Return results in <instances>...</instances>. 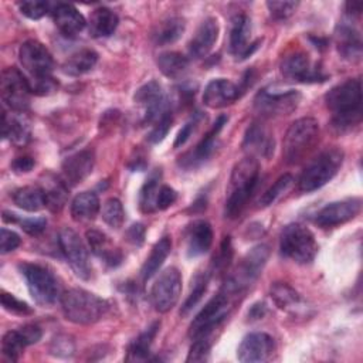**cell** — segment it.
Masks as SVG:
<instances>
[{
  "mask_svg": "<svg viewBox=\"0 0 363 363\" xmlns=\"http://www.w3.org/2000/svg\"><path fill=\"white\" fill-rule=\"evenodd\" d=\"M325 102L332 112V126L337 132L350 130L362 119V84L360 79H346L333 86Z\"/></svg>",
  "mask_w": 363,
  "mask_h": 363,
  "instance_id": "6da1fadb",
  "label": "cell"
},
{
  "mask_svg": "<svg viewBox=\"0 0 363 363\" xmlns=\"http://www.w3.org/2000/svg\"><path fill=\"white\" fill-rule=\"evenodd\" d=\"M258 174L259 164L254 156L244 157L234 166L227 189L228 196L224 208L225 217L237 218L242 213L257 187Z\"/></svg>",
  "mask_w": 363,
  "mask_h": 363,
  "instance_id": "7a4b0ae2",
  "label": "cell"
},
{
  "mask_svg": "<svg viewBox=\"0 0 363 363\" xmlns=\"http://www.w3.org/2000/svg\"><path fill=\"white\" fill-rule=\"evenodd\" d=\"M319 142V122L312 116L296 119L284 136L282 153L288 164L303 162Z\"/></svg>",
  "mask_w": 363,
  "mask_h": 363,
  "instance_id": "3957f363",
  "label": "cell"
},
{
  "mask_svg": "<svg viewBox=\"0 0 363 363\" xmlns=\"http://www.w3.org/2000/svg\"><path fill=\"white\" fill-rule=\"evenodd\" d=\"M60 301L65 319L77 325H92L98 322L109 308L105 299L81 288L65 291Z\"/></svg>",
  "mask_w": 363,
  "mask_h": 363,
  "instance_id": "277c9868",
  "label": "cell"
},
{
  "mask_svg": "<svg viewBox=\"0 0 363 363\" xmlns=\"http://www.w3.org/2000/svg\"><path fill=\"white\" fill-rule=\"evenodd\" d=\"M343 150L330 147L320 152L302 172L299 177V190L303 193L315 191L330 182L343 163Z\"/></svg>",
  "mask_w": 363,
  "mask_h": 363,
  "instance_id": "5b68a950",
  "label": "cell"
},
{
  "mask_svg": "<svg viewBox=\"0 0 363 363\" xmlns=\"http://www.w3.org/2000/svg\"><path fill=\"white\" fill-rule=\"evenodd\" d=\"M235 296L234 292L223 286V289L213 296L193 319L189 329L191 339L210 336V333L228 316Z\"/></svg>",
  "mask_w": 363,
  "mask_h": 363,
  "instance_id": "8992f818",
  "label": "cell"
},
{
  "mask_svg": "<svg viewBox=\"0 0 363 363\" xmlns=\"http://www.w3.org/2000/svg\"><path fill=\"white\" fill-rule=\"evenodd\" d=\"M279 250L285 258L298 264H309L318 252V244L312 231L298 223L284 227L279 237Z\"/></svg>",
  "mask_w": 363,
  "mask_h": 363,
  "instance_id": "52a82bcc",
  "label": "cell"
},
{
  "mask_svg": "<svg viewBox=\"0 0 363 363\" xmlns=\"http://www.w3.org/2000/svg\"><path fill=\"white\" fill-rule=\"evenodd\" d=\"M21 275L26 279L31 298L41 306H51L60 296V285L51 271L38 265L23 262L18 265Z\"/></svg>",
  "mask_w": 363,
  "mask_h": 363,
  "instance_id": "ba28073f",
  "label": "cell"
},
{
  "mask_svg": "<svg viewBox=\"0 0 363 363\" xmlns=\"http://www.w3.org/2000/svg\"><path fill=\"white\" fill-rule=\"evenodd\" d=\"M269 255V248L265 244H259L250 250L241 259L237 271L227 278L224 288L230 289L235 295L250 286L261 274Z\"/></svg>",
  "mask_w": 363,
  "mask_h": 363,
  "instance_id": "9c48e42d",
  "label": "cell"
},
{
  "mask_svg": "<svg viewBox=\"0 0 363 363\" xmlns=\"http://www.w3.org/2000/svg\"><path fill=\"white\" fill-rule=\"evenodd\" d=\"M0 91L3 102L17 113H23L30 106V84L28 79L14 67L6 68L1 72Z\"/></svg>",
  "mask_w": 363,
  "mask_h": 363,
  "instance_id": "30bf717a",
  "label": "cell"
},
{
  "mask_svg": "<svg viewBox=\"0 0 363 363\" xmlns=\"http://www.w3.org/2000/svg\"><path fill=\"white\" fill-rule=\"evenodd\" d=\"M301 94L295 89L264 88L255 98V109L264 116L288 115L296 109Z\"/></svg>",
  "mask_w": 363,
  "mask_h": 363,
  "instance_id": "8fae6325",
  "label": "cell"
},
{
  "mask_svg": "<svg viewBox=\"0 0 363 363\" xmlns=\"http://www.w3.org/2000/svg\"><path fill=\"white\" fill-rule=\"evenodd\" d=\"M182 292V275L177 268H166L155 281L150 299L155 309L160 313L169 312L179 301Z\"/></svg>",
  "mask_w": 363,
  "mask_h": 363,
  "instance_id": "7c38bea8",
  "label": "cell"
},
{
  "mask_svg": "<svg viewBox=\"0 0 363 363\" xmlns=\"http://www.w3.org/2000/svg\"><path fill=\"white\" fill-rule=\"evenodd\" d=\"M58 244L75 275L81 279H88L91 275L89 257L79 235L72 228L64 227L58 234Z\"/></svg>",
  "mask_w": 363,
  "mask_h": 363,
  "instance_id": "4fadbf2b",
  "label": "cell"
},
{
  "mask_svg": "<svg viewBox=\"0 0 363 363\" xmlns=\"http://www.w3.org/2000/svg\"><path fill=\"white\" fill-rule=\"evenodd\" d=\"M135 102L143 108V122L155 125L164 115L170 113V104L159 82L150 81L142 85L135 94Z\"/></svg>",
  "mask_w": 363,
  "mask_h": 363,
  "instance_id": "5bb4252c",
  "label": "cell"
},
{
  "mask_svg": "<svg viewBox=\"0 0 363 363\" xmlns=\"http://www.w3.org/2000/svg\"><path fill=\"white\" fill-rule=\"evenodd\" d=\"M18 58L23 68L30 74V78L50 77L54 60L50 51L37 40H27L20 45Z\"/></svg>",
  "mask_w": 363,
  "mask_h": 363,
  "instance_id": "9a60e30c",
  "label": "cell"
},
{
  "mask_svg": "<svg viewBox=\"0 0 363 363\" xmlns=\"http://www.w3.org/2000/svg\"><path fill=\"white\" fill-rule=\"evenodd\" d=\"M281 71L286 79L303 84L323 82L328 78L322 68L312 62L305 52H292L286 55L281 64Z\"/></svg>",
  "mask_w": 363,
  "mask_h": 363,
  "instance_id": "2e32d148",
  "label": "cell"
},
{
  "mask_svg": "<svg viewBox=\"0 0 363 363\" xmlns=\"http://www.w3.org/2000/svg\"><path fill=\"white\" fill-rule=\"evenodd\" d=\"M362 207L360 199H345L337 200L326 204L320 211L316 214V224L323 228L336 227L340 224L347 223L349 220L354 218Z\"/></svg>",
  "mask_w": 363,
  "mask_h": 363,
  "instance_id": "e0dca14e",
  "label": "cell"
},
{
  "mask_svg": "<svg viewBox=\"0 0 363 363\" xmlns=\"http://www.w3.org/2000/svg\"><path fill=\"white\" fill-rule=\"evenodd\" d=\"M274 347V339L268 333L252 332L242 337L237 349V359L242 363H261L271 357Z\"/></svg>",
  "mask_w": 363,
  "mask_h": 363,
  "instance_id": "ac0fdd59",
  "label": "cell"
},
{
  "mask_svg": "<svg viewBox=\"0 0 363 363\" xmlns=\"http://www.w3.org/2000/svg\"><path fill=\"white\" fill-rule=\"evenodd\" d=\"M228 121V118L225 115H221L213 125L211 130L197 143V146L187 152L184 156L180 157L179 164L184 169H196L199 166H201L203 163H206L213 153L217 149V138L220 130L223 129V126L225 125V122Z\"/></svg>",
  "mask_w": 363,
  "mask_h": 363,
  "instance_id": "d6986e66",
  "label": "cell"
},
{
  "mask_svg": "<svg viewBox=\"0 0 363 363\" xmlns=\"http://www.w3.org/2000/svg\"><path fill=\"white\" fill-rule=\"evenodd\" d=\"M251 20L245 14L233 18L230 31V51L237 58H247L257 48V43H251Z\"/></svg>",
  "mask_w": 363,
  "mask_h": 363,
  "instance_id": "ffe728a7",
  "label": "cell"
},
{
  "mask_svg": "<svg viewBox=\"0 0 363 363\" xmlns=\"http://www.w3.org/2000/svg\"><path fill=\"white\" fill-rule=\"evenodd\" d=\"M240 96V88L225 79V78H216L207 84L203 92V102L206 106L218 109L233 104Z\"/></svg>",
  "mask_w": 363,
  "mask_h": 363,
  "instance_id": "44dd1931",
  "label": "cell"
},
{
  "mask_svg": "<svg viewBox=\"0 0 363 363\" xmlns=\"http://www.w3.org/2000/svg\"><path fill=\"white\" fill-rule=\"evenodd\" d=\"M95 156L89 149L79 150L71 156H68L62 163V174L65 183L75 186L86 179L94 169Z\"/></svg>",
  "mask_w": 363,
  "mask_h": 363,
  "instance_id": "7402d4cb",
  "label": "cell"
},
{
  "mask_svg": "<svg viewBox=\"0 0 363 363\" xmlns=\"http://www.w3.org/2000/svg\"><path fill=\"white\" fill-rule=\"evenodd\" d=\"M213 244V228L206 220L193 221L186 230V250L190 258L203 255Z\"/></svg>",
  "mask_w": 363,
  "mask_h": 363,
  "instance_id": "603a6c76",
  "label": "cell"
},
{
  "mask_svg": "<svg viewBox=\"0 0 363 363\" xmlns=\"http://www.w3.org/2000/svg\"><path fill=\"white\" fill-rule=\"evenodd\" d=\"M52 17L58 30L67 37H75L86 26L85 17L72 4L60 3L54 6Z\"/></svg>",
  "mask_w": 363,
  "mask_h": 363,
  "instance_id": "cb8c5ba5",
  "label": "cell"
},
{
  "mask_svg": "<svg viewBox=\"0 0 363 363\" xmlns=\"http://www.w3.org/2000/svg\"><path fill=\"white\" fill-rule=\"evenodd\" d=\"M218 37V23L216 18L208 17L199 26L196 34L189 44V52L194 58L206 57L214 47Z\"/></svg>",
  "mask_w": 363,
  "mask_h": 363,
  "instance_id": "d4e9b609",
  "label": "cell"
},
{
  "mask_svg": "<svg viewBox=\"0 0 363 363\" xmlns=\"http://www.w3.org/2000/svg\"><path fill=\"white\" fill-rule=\"evenodd\" d=\"M85 237L91 251L104 262H106L111 267H116L121 264L122 252L116 247H113L111 240L102 231L88 230Z\"/></svg>",
  "mask_w": 363,
  "mask_h": 363,
  "instance_id": "484cf974",
  "label": "cell"
},
{
  "mask_svg": "<svg viewBox=\"0 0 363 363\" xmlns=\"http://www.w3.org/2000/svg\"><path fill=\"white\" fill-rule=\"evenodd\" d=\"M336 43L339 52L347 60H359L362 55L360 33L347 21L336 27Z\"/></svg>",
  "mask_w": 363,
  "mask_h": 363,
  "instance_id": "4316f807",
  "label": "cell"
},
{
  "mask_svg": "<svg viewBox=\"0 0 363 363\" xmlns=\"http://www.w3.org/2000/svg\"><path fill=\"white\" fill-rule=\"evenodd\" d=\"M242 146L251 155H261L265 157L274 152V140L259 123H252L248 126Z\"/></svg>",
  "mask_w": 363,
  "mask_h": 363,
  "instance_id": "83f0119b",
  "label": "cell"
},
{
  "mask_svg": "<svg viewBox=\"0 0 363 363\" xmlns=\"http://www.w3.org/2000/svg\"><path fill=\"white\" fill-rule=\"evenodd\" d=\"M3 136L16 146H26L30 142L31 130L24 116L16 113H3Z\"/></svg>",
  "mask_w": 363,
  "mask_h": 363,
  "instance_id": "f1b7e54d",
  "label": "cell"
},
{
  "mask_svg": "<svg viewBox=\"0 0 363 363\" xmlns=\"http://www.w3.org/2000/svg\"><path fill=\"white\" fill-rule=\"evenodd\" d=\"M118 23H119V18H118L116 13H113L108 7H99L92 11V14L89 17L88 27H89V33L92 37L104 38V37H109L115 33Z\"/></svg>",
  "mask_w": 363,
  "mask_h": 363,
  "instance_id": "f546056e",
  "label": "cell"
},
{
  "mask_svg": "<svg viewBox=\"0 0 363 363\" xmlns=\"http://www.w3.org/2000/svg\"><path fill=\"white\" fill-rule=\"evenodd\" d=\"M101 210V203L94 191H82L77 194L71 203V216L75 221L84 223L94 220Z\"/></svg>",
  "mask_w": 363,
  "mask_h": 363,
  "instance_id": "4dcf8cb0",
  "label": "cell"
},
{
  "mask_svg": "<svg viewBox=\"0 0 363 363\" xmlns=\"http://www.w3.org/2000/svg\"><path fill=\"white\" fill-rule=\"evenodd\" d=\"M170 251H172V240L170 237L164 235L152 247V251L142 267L140 274L143 281L150 279L159 271V268L163 265Z\"/></svg>",
  "mask_w": 363,
  "mask_h": 363,
  "instance_id": "1f68e13d",
  "label": "cell"
},
{
  "mask_svg": "<svg viewBox=\"0 0 363 363\" xmlns=\"http://www.w3.org/2000/svg\"><path fill=\"white\" fill-rule=\"evenodd\" d=\"M13 201L21 210L34 213L45 207V194L41 187L24 186L13 193Z\"/></svg>",
  "mask_w": 363,
  "mask_h": 363,
  "instance_id": "d6a6232c",
  "label": "cell"
},
{
  "mask_svg": "<svg viewBox=\"0 0 363 363\" xmlns=\"http://www.w3.org/2000/svg\"><path fill=\"white\" fill-rule=\"evenodd\" d=\"M184 31V20L180 17H167L157 23L153 30V41L157 45H167L177 41Z\"/></svg>",
  "mask_w": 363,
  "mask_h": 363,
  "instance_id": "836d02e7",
  "label": "cell"
},
{
  "mask_svg": "<svg viewBox=\"0 0 363 363\" xmlns=\"http://www.w3.org/2000/svg\"><path fill=\"white\" fill-rule=\"evenodd\" d=\"M98 61V54L91 48H82L74 52L68 60L62 64V71L67 75L78 77L88 71H91Z\"/></svg>",
  "mask_w": 363,
  "mask_h": 363,
  "instance_id": "e575fe53",
  "label": "cell"
},
{
  "mask_svg": "<svg viewBox=\"0 0 363 363\" xmlns=\"http://www.w3.org/2000/svg\"><path fill=\"white\" fill-rule=\"evenodd\" d=\"M157 67L163 75L169 78H179L189 68V60L176 51L162 52L157 57Z\"/></svg>",
  "mask_w": 363,
  "mask_h": 363,
  "instance_id": "d590c367",
  "label": "cell"
},
{
  "mask_svg": "<svg viewBox=\"0 0 363 363\" xmlns=\"http://www.w3.org/2000/svg\"><path fill=\"white\" fill-rule=\"evenodd\" d=\"M159 323L155 322L150 328H147L143 333H140L128 347L126 360H145L150 353V346L157 333Z\"/></svg>",
  "mask_w": 363,
  "mask_h": 363,
  "instance_id": "8d00e7d4",
  "label": "cell"
},
{
  "mask_svg": "<svg viewBox=\"0 0 363 363\" xmlns=\"http://www.w3.org/2000/svg\"><path fill=\"white\" fill-rule=\"evenodd\" d=\"M159 182H160V172L152 173L146 182L143 183L139 191V207L143 213H152L156 208V197L159 191Z\"/></svg>",
  "mask_w": 363,
  "mask_h": 363,
  "instance_id": "74e56055",
  "label": "cell"
},
{
  "mask_svg": "<svg viewBox=\"0 0 363 363\" xmlns=\"http://www.w3.org/2000/svg\"><path fill=\"white\" fill-rule=\"evenodd\" d=\"M271 298L279 309L285 311L296 308L301 303L299 294L285 282H275L271 286Z\"/></svg>",
  "mask_w": 363,
  "mask_h": 363,
  "instance_id": "f35d334b",
  "label": "cell"
},
{
  "mask_svg": "<svg viewBox=\"0 0 363 363\" xmlns=\"http://www.w3.org/2000/svg\"><path fill=\"white\" fill-rule=\"evenodd\" d=\"M28 346L20 330H9L1 339V353L11 362L18 360L24 347Z\"/></svg>",
  "mask_w": 363,
  "mask_h": 363,
  "instance_id": "ab89813d",
  "label": "cell"
},
{
  "mask_svg": "<svg viewBox=\"0 0 363 363\" xmlns=\"http://www.w3.org/2000/svg\"><path fill=\"white\" fill-rule=\"evenodd\" d=\"M191 289L184 301V303L182 305V309H180V315H187L190 311H193V308L200 302V299L203 298L206 289H207V285H208V274H199L193 282H191Z\"/></svg>",
  "mask_w": 363,
  "mask_h": 363,
  "instance_id": "60d3db41",
  "label": "cell"
},
{
  "mask_svg": "<svg viewBox=\"0 0 363 363\" xmlns=\"http://www.w3.org/2000/svg\"><path fill=\"white\" fill-rule=\"evenodd\" d=\"M102 218L111 228H119L123 224L125 220V211L122 203L111 197L102 204Z\"/></svg>",
  "mask_w": 363,
  "mask_h": 363,
  "instance_id": "b9f144b4",
  "label": "cell"
},
{
  "mask_svg": "<svg viewBox=\"0 0 363 363\" xmlns=\"http://www.w3.org/2000/svg\"><path fill=\"white\" fill-rule=\"evenodd\" d=\"M43 190L45 194V207H48L51 211L57 213L65 206L68 191L64 182L54 180V184L51 187L43 189Z\"/></svg>",
  "mask_w": 363,
  "mask_h": 363,
  "instance_id": "7bdbcfd3",
  "label": "cell"
},
{
  "mask_svg": "<svg viewBox=\"0 0 363 363\" xmlns=\"http://www.w3.org/2000/svg\"><path fill=\"white\" fill-rule=\"evenodd\" d=\"M292 183H294L292 174H289V173L282 174V176L278 177L277 182L262 194V197L259 199V204L264 206V207L272 204L279 196H282V194L291 187Z\"/></svg>",
  "mask_w": 363,
  "mask_h": 363,
  "instance_id": "ee69618b",
  "label": "cell"
},
{
  "mask_svg": "<svg viewBox=\"0 0 363 363\" xmlns=\"http://www.w3.org/2000/svg\"><path fill=\"white\" fill-rule=\"evenodd\" d=\"M210 349H211V342L208 340V336L194 339L186 362H206L210 356Z\"/></svg>",
  "mask_w": 363,
  "mask_h": 363,
  "instance_id": "f6af8a7d",
  "label": "cell"
},
{
  "mask_svg": "<svg viewBox=\"0 0 363 363\" xmlns=\"http://www.w3.org/2000/svg\"><path fill=\"white\" fill-rule=\"evenodd\" d=\"M18 9H20L21 14H24L26 17H28L31 20H38L50 11V3L33 1V0L21 1V3H18Z\"/></svg>",
  "mask_w": 363,
  "mask_h": 363,
  "instance_id": "bcb514c9",
  "label": "cell"
},
{
  "mask_svg": "<svg viewBox=\"0 0 363 363\" xmlns=\"http://www.w3.org/2000/svg\"><path fill=\"white\" fill-rule=\"evenodd\" d=\"M0 299H1V306L7 311V312H11V313H17V315H28L31 313V308L28 306V303L17 299L13 294H9L6 291H1V295H0Z\"/></svg>",
  "mask_w": 363,
  "mask_h": 363,
  "instance_id": "7dc6e473",
  "label": "cell"
},
{
  "mask_svg": "<svg viewBox=\"0 0 363 363\" xmlns=\"http://www.w3.org/2000/svg\"><path fill=\"white\" fill-rule=\"evenodd\" d=\"M28 84L31 94L34 95H50L58 88V82L51 75L43 78H30Z\"/></svg>",
  "mask_w": 363,
  "mask_h": 363,
  "instance_id": "c3c4849f",
  "label": "cell"
},
{
  "mask_svg": "<svg viewBox=\"0 0 363 363\" xmlns=\"http://www.w3.org/2000/svg\"><path fill=\"white\" fill-rule=\"evenodd\" d=\"M267 7L274 18L285 20L296 10L298 3L296 1H268Z\"/></svg>",
  "mask_w": 363,
  "mask_h": 363,
  "instance_id": "681fc988",
  "label": "cell"
},
{
  "mask_svg": "<svg viewBox=\"0 0 363 363\" xmlns=\"http://www.w3.org/2000/svg\"><path fill=\"white\" fill-rule=\"evenodd\" d=\"M170 126H172V112L167 113V115H164L162 119H159V121L153 125L150 133L147 135V139H149L152 143H159V142H162V140L164 139V136L167 135Z\"/></svg>",
  "mask_w": 363,
  "mask_h": 363,
  "instance_id": "f907efd6",
  "label": "cell"
},
{
  "mask_svg": "<svg viewBox=\"0 0 363 363\" xmlns=\"http://www.w3.org/2000/svg\"><path fill=\"white\" fill-rule=\"evenodd\" d=\"M20 235L11 230L1 228L0 230V252L7 254L14 251L20 245Z\"/></svg>",
  "mask_w": 363,
  "mask_h": 363,
  "instance_id": "816d5d0a",
  "label": "cell"
},
{
  "mask_svg": "<svg viewBox=\"0 0 363 363\" xmlns=\"http://www.w3.org/2000/svg\"><path fill=\"white\" fill-rule=\"evenodd\" d=\"M177 200V193L170 186H160L156 197V208L157 210H166L169 208L174 201Z\"/></svg>",
  "mask_w": 363,
  "mask_h": 363,
  "instance_id": "f5cc1de1",
  "label": "cell"
},
{
  "mask_svg": "<svg viewBox=\"0 0 363 363\" xmlns=\"http://www.w3.org/2000/svg\"><path fill=\"white\" fill-rule=\"evenodd\" d=\"M18 224L23 231H26L28 235H40L45 227L47 220L44 217H35V218H18Z\"/></svg>",
  "mask_w": 363,
  "mask_h": 363,
  "instance_id": "db71d44e",
  "label": "cell"
},
{
  "mask_svg": "<svg viewBox=\"0 0 363 363\" xmlns=\"http://www.w3.org/2000/svg\"><path fill=\"white\" fill-rule=\"evenodd\" d=\"M233 257V247H231V241L228 237H225V240L221 244L220 252L217 255V258H214V268L218 271H224L225 267L230 264Z\"/></svg>",
  "mask_w": 363,
  "mask_h": 363,
  "instance_id": "11a10c76",
  "label": "cell"
},
{
  "mask_svg": "<svg viewBox=\"0 0 363 363\" xmlns=\"http://www.w3.org/2000/svg\"><path fill=\"white\" fill-rule=\"evenodd\" d=\"M200 118H201V115L196 113V115H194L189 122H186V123H184V126L179 130V133H177V136H176L174 147H180V146H183V145L189 140V138L191 136V133H193L194 128L197 126V123H199Z\"/></svg>",
  "mask_w": 363,
  "mask_h": 363,
  "instance_id": "9f6ffc18",
  "label": "cell"
},
{
  "mask_svg": "<svg viewBox=\"0 0 363 363\" xmlns=\"http://www.w3.org/2000/svg\"><path fill=\"white\" fill-rule=\"evenodd\" d=\"M18 330H20V333L23 335V337H24V340H26L27 345H34V343H37V342L41 339V336H43V332H41L40 326H37V325H34V323L24 325V326L20 328Z\"/></svg>",
  "mask_w": 363,
  "mask_h": 363,
  "instance_id": "6f0895ef",
  "label": "cell"
},
{
  "mask_svg": "<svg viewBox=\"0 0 363 363\" xmlns=\"http://www.w3.org/2000/svg\"><path fill=\"white\" fill-rule=\"evenodd\" d=\"M52 345H54V347L51 350L57 356H68V354H71L74 352V343L68 337H64V339L57 337L52 342Z\"/></svg>",
  "mask_w": 363,
  "mask_h": 363,
  "instance_id": "680465c9",
  "label": "cell"
},
{
  "mask_svg": "<svg viewBox=\"0 0 363 363\" xmlns=\"http://www.w3.org/2000/svg\"><path fill=\"white\" fill-rule=\"evenodd\" d=\"M128 241L132 242L133 245H140L145 241V227L140 223H136L133 225L129 227L128 233H126Z\"/></svg>",
  "mask_w": 363,
  "mask_h": 363,
  "instance_id": "91938a15",
  "label": "cell"
},
{
  "mask_svg": "<svg viewBox=\"0 0 363 363\" xmlns=\"http://www.w3.org/2000/svg\"><path fill=\"white\" fill-rule=\"evenodd\" d=\"M35 162L31 156H20L11 163V169L16 173H28L34 167Z\"/></svg>",
  "mask_w": 363,
  "mask_h": 363,
  "instance_id": "94428289",
  "label": "cell"
},
{
  "mask_svg": "<svg viewBox=\"0 0 363 363\" xmlns=\"http://www.w3.org/2000/svg\"><path fill=\"white\" fill-rule=\"evenodd\" d=\"M265 312H267V308H265L264 303H255V305L251 306V309L248 312V316H250L251 320L261 319L265 315Z\"/></svg>",
  "mask_w": 363,
  "mask_h": 363,
  "instance_id": "6125c7cd",
  "label": "cell"
},
{
  "mask_svg": "<svg viewBox=\"0 0 363 363\" xmlns=\"http://www.w3.org/2000/svg\"><path fill=\"white\" fill-rule=\"evenodd\" d=\"M362 1H349L346 3V11L349 16H359L362 11Z\"/></svg>",
  "mask_w": 363,
  "mask_h": 363,
  "instance_id": "be15d7a7",
  "label": "cell"
}]
</instances>
